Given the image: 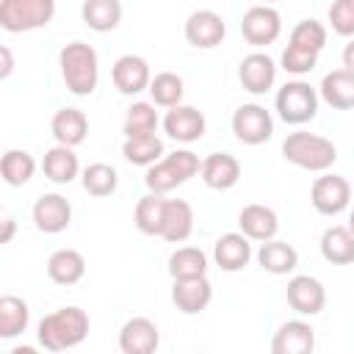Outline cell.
Returning a JSON list of instances; mask_svg holds the SVG:
<instances>
[{
	"mask_svg": "<svg viewBox=\"0 0 354 354\" xmlns=\"http://www.w3.org/2000/svg\"><path fill=\"white\" fill-rule=\"evenodd\" d=\"M155 127H158L155 102H133V105L127 108V116H124V124H122L124 138L149 136V133H155Z\"/></svg>",
	"mask_w": 354,
	"mask_h": 354,
	"instance_id": "obj_37",
	"label": "cell"
},
{
	"mask_svg": "<svg viewBox=\"0 0 354 354\" xmlns=\"http://www.w3.org/2000/svg\"><path fill=\"white\" fill-rule=\"evenodd\" d=\"M346 227H348V230L354 232V210H351V216H348V224H346Z\"/></svg>",
	"mask_w": 354,
	"mask_h": 354,
	"instance_id": "obj_44",
	"label": "cell"
},
{
	"mask_svg": "<svg viewBox=\"0 0 354 354\" xmlns=\"http://www.w3.org/2000/svg\"><path fill=\"white\" fill-rule=\"evenodd\" d=\"M343 66L346 69H354V39L343 47Z\"/></svg>",
	"mask_w": 354,
	"mask_h": 354,
	"instance_id": "obj_43",
	"label": "cell"
},
{
	"mask_svg": "<svg viewBox=\"0 0 354 354\" xmlns=\"http://www.w3.org/2000/svg\"><path fill=\"white\" fill-rule=\"evenodd\" d=\"M199 174H202V180H205L207 188H213V191H230L241 180V163L230 152H213V155H207L202 160Z\"/></svg>",
	"mask_w": 354,
	"mask_h": 354,
	"instance_id": "obj_19",
	"label": "cell"
},
{
	"mask_svg": "<svg viewBox=\"0 0 354 354\" xmlns=\"http://www.w3.org/2000/svg\"><path fill=\"white\" fill-rule=\"evenodd\" d=\"M14 230H17L14 218H11V216H6V218H3V232H0V243H11V238H14Z\"/></svg>",
	"mask_w": 354,
	"mask_h": 354,
	"instance_id": "obj_41",
	"label": "cell"
},
{
	"mask_svg": "<svg viewBox=\"0 0 354 354\" xmlns=\"http://www.w3.org/2000/svg\"><path fill=\"white\" fill-rule=\"evenodd\" d=\"M0 174L6 180V185L19 188V185L30 183V177L36 174V160L25 149H6V155L0 160Z\"/></svg>",
	"mask_w": 354,
	"mask_h": 354,
	"instance_id": "obj_31",
	"label": "cell"
},
{
	"mask_svg": "<svg viewBox=\"0 0 354 354\" xmlns=\"http://www.w3.org/2000/svg\"><path fill=\"white\" fill-rule=\"evenodd\" d=\"M199 169H202V163H199V158H196L191 149H177V152H171V155H163L158 163L147 166L144 185H147V191L169 194V191H174L177 185L188 183Z\"/></svg>",
	"mask_w": 354,
	"mask_h": 354,
	"instance_id": "obj_4",
	"label": "cell"
},
{
	"mask_svg": "<svg viewBox=\"0 0 354 354\" xmlns=\"http://www.w3.org/2000/svg\"><path fill=\"white\" fill-rule=\"evenodd\" d=\"M238 80L249 94H266L277 83V64L266 53H249L238 66Z\"/></svg>",
	"mask_w": 354,
	"mask_h": 354,
	"instance_id": "obj_17",
	"label": "cell"
},
{
	"mask_svg": "<svg viewBox=\"0 0 354 354\" xmlns=\"http://www.w3.org/2000/svg\"><path fill=\"white\" fill-rule=\"evenodd\" d=\"M28 321H30V310H28L25 299H19V296L0 299V337L3 340L22 335L28 329Z\"/></svg>",
	"mask_w": 354,
	"mask_h": 354,
	"instance_id": "obj_30",
	"label": "cell"
},
{
	"mask_svg": "<svg viewBox=\"0 0 354 354\" xmlns=\"http://www.w3.org/2000/svg\"><path fill=\"white\" fill-rule=\"evenodd\" d=\"M122 155L127 163L133 166H152L163 158V141L149 133V136H136V138H124L122 144Z\"/></svg>",
	"mask_w": 354,
	"mask_h": 354,
	"instance_id": "obj_32",
	"label": "cell"
},
{
	"mask_svg": "<svg viewBox=\"0 0 354 354\" xmlns=\"http://www.w3.org/2000/svg\"><path fill=\"white\" fill-rule=\"evenodd\" d=\"M318 97L332 105L335 111H351L354 108V69H332L324 75L318 86Z\"/></svg>",
	"mask_w": 354,
	"mask_h": 354,
	"instance_id": "obj_20",
	"label": "cell"
},
{
	"mask_svg": "<svg viewBox=\"0 0 354 354\" xmlns=\"http://www.w3.org/2000/svg\"><path fill=\"white\" fill-rule=\"evenodd\" d=\"M194 232V207L185 199H166L163 207V224H160V235L169 243H183L188 241V235Z\"/></svg>",
	"mask_w": 354,
	"mask_h": 354,
	"instance_id": "obj_21",
	"label": "cell"
},
{
	"mask_svg": "<svg viewBox=\"0 0 354 354\" xmlns=\"http://www.w3.org/2000/svg\"><path fill=\"white\" fill-rule=\"evenodd\" d=\"M55 17V0H0V28L28 33L47 28Z\"/></svg>",
	"mask_w": 354,
	"mask_h": 354,
	"instance_id": "obj_5",
	"label": "cell"
},
{
	"mask_svg": "<svg viewBox=\"0 0 354 354\" xmlns=\"http://www.w3.org/2000/svg\"><path fill=\"white\" fill-rule=\"evenodd\" d=\"M213 299V285L207 277H191V279H174L171 285V301L183 315H199Z\"/></svg>",
	"mask_w": 354,
	"mask_h": 354,
	"instance_id": "obj_15",
	"label": "cell"
},
{
	"mask_svg": "<svg viewBox=\"0 0 354 354\" xmlns=\"http://www.w3.org/2000/svg\"><path fill=\"white\" fill-rule=\"evenodd\" d=\"M290 44L299 50H310V53H321L326 44V28L318 19H301L293 30H290Z\"/></svg>",
	"mask_w": 354,
	"mask_h": 354,
	"instance_id": "obj_38",
	"label": "cell"
},
{
	"mask_svg": "<svg viewBox=\"0 0 354 354\" xmlns=\"http://www.w3.org/2000/svg\"><path fill=\"white\" fill-rule=\"evenodd\" d=\"M163 207H166V199L163 194H144L138 202H136V213H133V221L136 227L144 232V235H160V224H163Z\"/></svg>",
	"mask_w": 354,
	"mask_h": 354,
	"instance_id": "obj_33",
	"label": "cell"
},
{
	"mask_svg": "<svg viewBox=\"0 0 354 354\" xmlns=\"http://www.w3.org/2000/svg\"><path fill=\"white\" fill-rule=\"evenodd\" d=\"M111 80H113V86H116L119 94L136 97V94H141L144 88H149V83H152L149 64H147L141 55L127 53V55L116 58V64H113V69H111Z\"/></svg>",
	"mask_w": 354,
	"mask_h": 354,
	"instance_id": "obj_12",
	"label": "cell"
},
{
	"mask_svg": "<svg viewBox=\"0 0 354 354\" xmlns=\"http://www.w3.org/2000/svg\"><path fill=\"white\" fill-rule=\"evenodd\" d=\"M329 25L337 36H354V8H348L343 0H335L329 6Z\"/></svg>",
	"mask_w": 354,
	"mask_h": 354,
	"instance_id": "obj_40",
	"label": "cell"
},
{
	"mask_svg": "<svg viewBox=\"0 0 354 354\" xmlns=\"http://www.w3.org/2000/svg\"><path fill=\"white\" fill-rule=\"evenodd\" d=\"M149 94H152V102L160 105V108H174V105H183V77L174 75V72H158L149 83Z\"/></svg>",
	"mask_w": 354,
	"mask_h": 354,
	"instance_id": "obj_36",
	"label": "cell"
},
{
	"mask_svg": "<svg viewBox=\"0 0 354 354\" xmlns=\"http://www.w3.org/2000/svg\"><path fill=\"white\" fill-rule=\"evenodd\" d=\"M238 227L249 241H271L279 230V218L271 207L254 202L238 213Z\"/></svg>",
	"mask_w": 354,
	"mask_h": 354,
	"instance_id": "obj_22",
	"label": "cell"
},
{
	"mask_svg": "<svg viewBox=\"0 0 354 354\" xmlns=\"http://www.w3.org/2000/svg\"><path fill=\"white\" fill-rule=\"evenodd\" d=\"M213 260L221 271H241L252 260V243L243 232H227L213 246Z\"/></svg>",
	"mask_w": 354,
	"mask_h": 354,
	"instance_id": "obj_23",
	"label": "cell"
},
{
	"mask_svg": "<svg viewBox=\"0 0 354 354\" xmlns=\"http://www.w3.org/2000/svg\"><path fill=\"white\" fill-rule=\"evenodd\" d=\"M41 169H44V177L55 185H66L77 177L80 171V163H77V155L72 152V147L66 144H55L44 152V160H41Z\"/></svg>",
	"mask_w": 354,
	"mask_h": 354,
	"instance_id": "obj_25",
	"label": "cell"
},
{
	"mask_svg": "<svg viewBox=\"0 0 354 354\" xmlns=\"http://www.w3.org/2000/svg\"><path fill=\"white\" fill-rule=\"evenodd\" d=\"M50 133L58 144H66V147H77L86 141V133H88V119L80 108H58L53 113V122H50Z\"/></svg>",
	"mask_w": 354,
	"mask_h": 354,
	"instance_id": "obj_24",
	"label": "cell"
},
{
	"mask_svg": "<svg viewBox=\"0 0 354 354\" xmlns=\"http://www.w3.org/2000/svg\"><path fill=\"white\" fill-rule=\"evenodd\" d=\"M227 25L221 19V14L210 11V8H199L185 19V41L196 50H213L224 41Z\"/></svg>",
	"mask_w": 354,
	"mask_h": 354,
	"instance_id": "obj_10",
	"label": "cell"
},
{
	"mask_svg": "<svg viewBox=\"0 0 354 354\" xmlns=\"http://www.w3.org/2000/svg\"><path fill=\"white\" fill-rule=\"evenodd\" d=\"M86 274V257L77 249H55L47 260V277L55 285H75Z\"/></svg>",
	"mask_w": 354,
	"mask_h": 354,
	"instance_id": "obj_26",
	"label": "cell"
},
{
	"mask_svg": "<svg viewBox=\"0 0 354 354\" xmlns=\"http://www.w3.org/2000/svg\"><path fill=\"white\" fill-rule=\"evenodd\" d=\"M241 33L249 44L254 47H266V44H274L282 33V17L277 8H271L268 3L263 6H252L246 8L243 19H241Z\"/></svg>",
	"mask_w": 354,
	"mask_h": 354,
	"instance_id": "obj_8",
	"label": "cell"
},
{
	"mask_svg": "<svg viewBox=\"0 0 354 354\" xmlns=\"http://www.w3.org/2000/svg\"><path fill=\"white\" fill-rule=\"evenodd\" d=\"M80 17L91 30L108 33L122 22V3L119 0H83Z\"/></svg>",
	"mask_w": 354,
	"mask_h": 354,
	"instance_id": "obj_29",
	"label": "cell"
},
{
	"mask_svg": "<svg viewBox=\"0 0 354 354\" xmlns=\"http://www.w3.org/2000/svg\"><path fill=\"white\" fill-rule=\"evenodd\" d=\"M343 3H346V6H348V8H354V0H343Z\"/></svg>",
	"mask_w": 354,
	"mask_h": 354,
	"instance_id": "obj_45",
	"label": "cell"
},
{
	"mask_svg": "<svg viewBox=\"0 0 354 354\" xmlns=\"http://www.w3.org/2000/svg\"><path fill=\"white\" fill-rule=\"evenodd\" d=\"M88 335V315L69 304L55 313H47L39 321V346L47 351H66L86 340Z\"/></svg>",
	"mask_w": 354,
	"mask_h": 354,
	"instance_id": "obj_1",
	"label": "cell"
},
{
	"mask_svg": "<svg viewBox=\"0 0 354 354\" xmlns=\"http://www.w3.org/2000/svg\"><path fill=\"white\" fill-rule=\"evenodd\" d=\"M351 199V183L340 174H324L315 177L310 188V202L321 216H337L348 207Z\"/></svg>",
	"mask_w": 354,
	"mask_h": 354,
	"instance_id": "obj_9",
	"label": "cell"
},
{
	"mask_svg": "<svg viewBox=\"0 0 354 354\" xmlns=\"http://www.w3.org/2000/svg\"><path fill=\"white\" fill-rule=\"evenodd\" d=\"M58 64H61V77L75 97L94 94V88L100 83V55L91 44L69 41L58 53Z\"/></svg>",
	"mask_w": 354,
	"mask_h": 354,
	"instance_id": "obj_2",
	"label": "cell"
},
{
	"mask_svg": "<svg viewBox=\"0 0 354 354\" xmlns=\"http://www.w3.org/2000/svg\"><path fill=\"white\" fill-rule=\"evenodd\" d=\"M72 221V205L61 194H41L33 202V224L47 235H58Z\"/></svg>",
	"mask_w": 354,
	"mask_h": 354,
	"instance_id": "obj_13",
	"label": "cell"
},
{
	"mask_svg": "<svg viewBox=\"0 0 354 354\" xmlns=\"http://www.w3.org/2000/svg\"><path fill=\"white\" fill-rule=\"evenodd\" d=\"M263 3H274V0H263Z\"/></svg>",
	"mask_w": 354,
	"mask_h": 354,
	"instance_id": "obj_46",
	"label": "cell"
},
{
	"mask_svg": "<svg viewBox=\"0 0 354 354\" xmlns=\"http://www.w3.org/2000/svg\"><path fill=\"white\" fill-rule=\"evenodd\" d=\"M232 133H235L238 141H243L249 147H257V144H266L271 138L274 119L263 105L246 102L232 113Z\"/></svg>",
	"mask_w": 354,
	"mask_h": 354,
	"instance_id": "obj_7",
	"label": "cell"
},
{
	"mask_svg": "<svg viewBox=\"0 0 354 354\" xmlns=\"http://www.w3.org/2000/svg\"><path fill=\"white\" fill-rule=\"evenodd\" d=\"M257 263H260L268 274L282 277V274H290V271L299 266V252H296L290 243L271 238V241H263V246L257 249Z\"/></svg>",
	"mask_w": 354,
	"mask_h": 354,
	"instance_id": "obj_28",
	"label": "cell"
},
{
	"mask_svg": "<svg viewBox=\"0 0 354 354\" xmlns=\"http://www.w3.org/2000/svg\"><path fill=\"white\" fill-rule=\"evenodd\" d=\"M0 58H3V69H0V77H8L11 69H14V61H11V50L8 47H0Z\"/></svg>",
	"mask_w": 354,
	"mask_h": 354,
	"instance_id": "obj_42",
	"label": "cell"
},
{
	"mask_svg": "<svg viewBox=\"0 0 354 354\" xmlns=\"http://www.w3.org/2000/svg\"><path fill=\"white\" fill-rule=\"evenodd\" d=\"M315 348V329L307 321H285L274 337H271V351L274 354H310Z\"/></svg>",
	"mask_w": 354,
	"mask_h": 354,
	"instance_id": "obj_18",
	"label": "cell"
},
{
	"mask_svg": "<svg viewBox=\"0 0 354 354\" xmlns=\"http://www.w3.org/2000/svg\"><path fill=\"white\" fill-rule=\"evenodd\" d=\"M277 113L288 124H304L318 113V91L304 80H290L277 91Z\"/></svg>",
	"mask_w": 354,
	"mask_h": 354,
	"instance_id": "obj_6",
	"label": "cell"
},
{
	"mask_svg": "<svg viewBox=\"0 0 354 354\" xmlns=\"http://www.w3.org/2000/svg\"><path fill=\"white\" fill-rule=\"evenodd\" d=\"M169 274L171 279H191L207 274V254L196 246H180L169 257Z\"/></svg>",
	"mask_w": 354,
	"mask_h": 354,
	"instance_id": "obj_34",
	"label": "cell"
},
{
	"mask_svg": "<svg viewBox=\"0 0 354 354\" xmlns=\"http://www.w3.org/2000/svg\"><path fill=\"white\" fill-rule=\"evenodd\" d=\"M160 343V332L155 326V321L136 315L130 321H124V326L119 329V348L124 354H152Z\"/></svg>",
	"mask_w": 354,
	"mask_h": 354,
	"instance_id": "obj_16",
	"label": "cell"
},
{
	"mask_svg": "<svg viewBox=\"0 0 354 354\" xmlns=\"http://www.w3.org/2000/svg\"><path fill=\"white\" fill-rule=\"evenodd\" d=\"M285 299L299 315H318L326 304V290H324L321 279H315L310 274H296L288 279Z\"/></svg>",
	"mask_w": 354,
	"mask_h": 354,
	"instance_id": "obj_11",
	"label": "cell"
},
{
	"mask_svg": "<svg viewBox=\"0 0 354 354\" xmlns=\"http://www.w3.org/2000/svg\"><path fill=\"white\" fill-rule=\"evenodd\" d=\"M282 158L307 171H326L337 160V147L324 136L299 130L282 141Z\"/></svg>",
	"mask_w": 354,
	"mask_h": 354,
	"instance_id": "obj_3",
	"label": "cell"
},
{
	"mask_svg": "<svg viewBox=\"0 0 354 354\" xmlns=\"http://www.w3.org/2000/svg\"><path fill=\"white\" fill-rule=\"evenodd\" d=\"M282 69L285 72H290V75H307V72H313L315 69V64H318V53H310V50H299V47H293V44H288L285 50H282Z\"/></svg>",
	"mask_w": 354,
	"mask_h": 354,
	"instance_id": "obj_39",
	"label": "cell"
},
{
	"mask_svg": "<svg viewBox=\"0 0 354 354\" xmlns=\"http://www.w3.org/2000/svg\"><path fill=\"white\" fill-rule=\"evenodd\" d=\"M321 257L332 266H348L354 263V232L348 227H326L321 235Z\"/></svg>",
	"mask_w": 354,
	"mask_h": 354,
	"instance_id": "obj_27",
	"label": "cell"
},
{
	"mask_svg": "<svg viewBox=\"0 0 354 354\" xmlns=\"http://www.w3.org/2000/svg\"><path fill=\"white\" fill-rule=\"evenodd\" d=\"M163 130L180 144H194L205 136V116L194 105H174L163 116Z\"/></svg>",
	"mask_w": 354,
	"mask_h": 354,
	"instance_id": "obj_14",
	"label": "cell"
},
{
	"mask_svg": "<svg viewBox=\"0 0 354 354\" xmlns=\"http://www.w3.org/2000/svg\"><path fill=\"white\" fill-rule=\"evenodd\" d=\"M80 183H83V191H86V194L102 199V196H111V194L116 191L119 174H116V169L108 166V163H91V166L83 169Z\"/></svg>",
	"mask_w": 354,
	"mask_h": 354,
	"instance_id": "obj_35",
	"label": "cell"
}]
</instances>
